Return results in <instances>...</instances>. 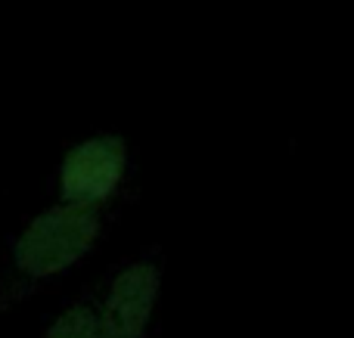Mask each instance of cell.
<instances>
[{"label": "cell", "instance_id": "7a4b0ae2", "mask_svg": "<svg viewBox=\"0 0 354 338\" xmlns=\"http://www.w3.org/2000/svg\"><path fill=\"white\" fill-rule=\"evenodd\" d=\"M128 174V143L97 134L75 143L59 161V202L100 208L118 192Z\"/></svg>", "mask_w": 354, "mask_h": 338}, {"label": "cell", "instance_id": "3957f363", "mask_svg": "<svg viewBox=\"0 0 354 338\" xmlns=\"http://www.w3.org/2000/svg\"><path fill=\"white\" fill-rule=\"evenodd\" d=\"M159 298V267L149 261L128 264L97 310L100 338H143Z\"/></svg>", "mask_w": 354, "mask_h": 338}, {"label": "cell", "instance_id": "277c9868", "mask_svg": "<svg viewBox=\"0 0 354 338\" xmlns=\"http://www.w3.org/2000/svg\"><path fill=\"white\" fill-rule=\"evenodd\" d=\"M44 338H100L97 310L91 304H72L50 323Z\"/></svg>", "mask_w": 354, "mask_h": 338}, {"label": "cell", "instance_id": "6da1fadb", "mask_svg": "<svg viewBox=\"0 0 354 338\" xmlns=\"http://www.w3.org/2000/svg\"><path fill=\"white\" fill-rule=\"evenodd\" d=\"M100 208L56 202L35 215L12 242V270L31 283H44L75 267L100 239Z\"/></svg>", "mask_w": 354, "mask_h": 338}]
</instances>
